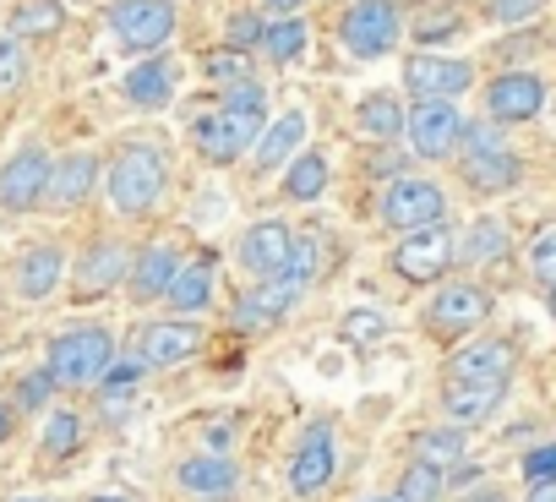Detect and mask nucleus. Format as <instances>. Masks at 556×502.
Listing matches in <instances>:
<instances>
[{"label":"nucleus","mask_w":556,"mask_h":502,"mask_svg":"<svg viewBox=\"0 0 556 502\" xmlns=\"http://www.w3.org/2000/svg\"><path fill=\"white\" fill-rule=\"evenodd\" d=\"M169 186H175V159H169L164 142H153V137H126V142L104 148L99 197L110 202V213H115L121 224L153 218V213L169 202Z\"/></svg>","instance_id":"obj_1"},{"label":"nucleus","mask_w":556,"mask_h":502,"mask_svg":"<svg viewBox=\"0 0 556 502\" xmlns=\"http://www.w3.org/2000/svg\"><path fill=\"white\" fill-rule=\"evenodd\" d=\"M507 126H496V121H464V137H458V180L475 191V197H502V191H513L518 186V175H523V164H518V153L507 148V137H502Z\"/></svg>","instance_id":"obj_2"},{"label":"nucleus","mask_w":556,"mask_h":502,"mask_svg":"<svg viewBox=\"0 0 556 502\" xmlns=\"http://www.w3.org/2000/svg\"><path fill=\"white\" fill-rule=\"evenodd\" d=\"M110 361H115V334H110L104 323H72V328H61V334L50 339V350H45V372L55 377L61 393L93 388V382L110 372Z\"/></svg>","instance_id":"obj_3"},{"label":"nucleus","mask_w":556,"mask_h":502,"mask_svg":"<svg viewBox=\"0 0 556 502\" xmlns=\"http://www.w3.org/2000/svg\"><path fill=\"white\" fill-rule=\"evenodd\" d=\"M131 240L121 229H99L93 240H83L77 263H66V290L77 306H93L104 296H115L126 285V268H131Z\"/></svg>","instance_id":"obj_4"},{"label":"nucleus","mask_w":556,"mask_h":502,"mask_svg":"<svg viewBox=\"0 0 556 502\" xmlns=\"http://www.w3.org/2000/svg\"><path fill=\"white\" fill-rule=\"evenodd\" d=\"M104 28L126 55H159V50L175 45L180 12H175V0H110Z\"/></svg>","instance_id":"obj_5"},{"label":"nucleus","mask_w":556,"mask_h":502,"mask_svg":"<svg viewBox=\"0 0 556 502\" xmlns=\"http://www.w3.org/2000/svg\"><path fill=\"white\" fill-rule=\"evenodd\" d=\"M333 34L355 61H382L404 45V7L399 0H350L333 23Z\"/></svg>","instance_id":"obj_6"},{"label":"nucleus","mask_w":556,"mask_h":502,"mask_svg":"<svg viewBox=\"0 0 556 502\" xmlns=\"http://www.w3.org/2000/svg\"><path fill=\"white\" fill-rule=\"evenodd\" d=\"M458 263V229L442 218V224H426V229H409L399 246L388 268L404 279V285H442Z\"/></svg>","instance_id":"obj_7"},{"label":"nucleus","mask_w":556,"mask_h":502,"mask_svg":"<svg viewBox=\"0 0 556 502\" xmlns=\"http://www.w3.org/2000/svg\"><path fill=\"white\" fill-rule=\"evenodd\" d=\"M262 126H267V115H256V110H207L202 121H191V153L202 159V164H240L251 148H256V137H262Z\"/></svg>","instance_id":"obj_8"},{"label":"nucleus","mask_w":556,"mask_h":502,"mask_svg":"<svg viewBox=\"0 0 556 502\" xmlns=\"http://www.w3.org/2000/svg\"><path fill=\"white\" fill-rule=\"evenodd\" d=\"M377 218L399 235L409 229H426V224H442L447 218V191L431 180V175H393L382 180V197H377Z\"/></svg>","instance_id":"obj_9"},{"label":"nucleus","mask_w":556,"mask_h":502,"mask_svg":"<svg viewBox=\"0 0 556 502\" xmlns=\"http://www.w3.org/2000/svg\"><path fill=\"white\" fill-rule=\"evenodd\" d=\"M202 350H207L202 317H175V312L142 323V328H137V344H131V355H137L148 372H175V366L197 361Z\"/></svg>","instance_id":"obj_10"},{"label":"nucleus","mask_w":556,"mask_h":502,"mask_svg":"<svg viewBox=\"0 0 556 502\" xmlns=\"http://www.w3.org/2000/svg\"><path fill=\"white\" fill-rule=\"evenodd\" d=\"M404 137H409V153L426 159V164L453 159L458 137H464L458 99H415V104H404Z\"/></svg>","instance_id":"obj_11"},{"label":"nucleus","mask_w":556,"mask_h":502,"mask_svg":"<svg viewBox=\"0 0 556 502\" xmlns=\"http://www.w3.org/2000/svg\"><path fill=\"white\" fill-rule=\"evenodd\" d=\"M99 180H104V153L99 148H77V153H61L50 164V180H45V202L50 213H83L93 197H99Z\"/></svg>","instance_id":"obj_12"},{"label":"nucleus","mask_w":556,"mask_h":502,"mask_svg":"<svg viewBox=\"0 0 556 502\" xmlns=\"http://www.w3.org/2000/svg\"><path fill=\"white\" fill-rule=\"evenodd\" d=\"M485 317H491V290L485 285H475V279H442L437 285V296H431V306H426V334H437V339H464V334H475V328H485Z\"/></svg>","instance_id":"obj_13"},{"label":"nucleus","mask_w":556,"mask_h":502,"mask_svg":"<svg viewBox=\"0 0 556 502\" xmlns=\"http://www.w3.org/2000/svg\"><path fill=\"white\" fill-rule=\"evenodd\" d=\"M186 263V246L169 240V235H153L131 251V268H126V301L131 306H164V290L175 279V268Z\"/></svg>","instance_id":"obj_14"},{"label":"nucleus","mask_w":556,"mask_h":502,"mask_svg":"<svg viewBox=\"0 0 556 502\" xmlns=\"http://www.w3.org/2000/svg\"><path fill=\"white\" fill-rule=\"evenodd\" d=\"M7 285H12V296H17L23 306L55 301L61 285H66V246H61V240H34V246H23L17 258H12Z\"/></svg>","instance_id":"obj_15"},{"label":"nucleus","mask_w":556,"mask_h":502,"mask_svg":"<svg viewBox=\"0 0 556 502\" xmlns=\"http://www.w3.org/2000/svg\"><path fill=\"white\" fill-rule=\"evenodd\" d=\"M301 296H306V285L290 279V274L251 279L245 296H240L235 312H229V328H240V334H267V328H278V323H285V317L301 306Z\"/></svg>","instance_id":"obj_16"},{"label":"nucleus","mask_w":556,"mask_h":502,"mask_svg":"<svg viewBox=\"0 0 556 502\" xmlns=\"http://www.w3.org/2000/svg\"><path fill=\"white\" fill-rule=\"evenodd\" d=\"M50 164H55V153H50L45 142H28V148L7 153V164H0V213H12V218L39 213Z\"/></svg>","instance_id":"obj_17"},{"label":"nucleus","mask_w":556,"mask_h":502,"mask_svg":"<svg viewBox=\"0 0 556 502\" xmlns=\"http://www.w3.org/2000/svg\"><path fill=\"white\" fill-rule=\"evenodd\" d=\"M339 475V437H333V421H312L306 431H301V442H295V453H290V469H285V480H290V491L295 497H317V491H328V480Z\"/></svg>","instance_id":"obj_18"},{"label":"nucleus","mask_w":556,"mask_h":502,"mask_svg":"<svg viewBox=\"0 0 556 502\" xmlns=\"http://www.w3.org/2000/svg\"><path fill=\"white\" fill-rule=\"evenodd\" d=\"M290 246H295V224L290 218H256L235 240V263H240L245 279H273V274L290 268Z\"/></svg>","instance_id":"obj_19"},{"label":"nucleus","mask_w":556,"mask_h":502,"mask_svg":"<svg viewBox=\"0 0 556 502\" xmlns=\"http://www.w3.org/2000/svg\"><path fill=\"white\" fill-rule=\"evenodd\" d=\"M175 491H186L191 502H224L240 491V464L229 448H202V453H186L175 469H169Z\"/></svg>","instance_id":"obj_20"},{"label":"nucleus","mask_w":556,"mask_h":502,"mask_svg":"<svg viewBox=\"0 0 556 502\" xmlns=\"http://www.w3.org/2000/svg\"><path fill=\"white\" fill-rule=\"evenodd\" d=\"M475 88V66L458 55H437V50H415L404 61V93L409 99H464Z\"/></svg>","instance_id":"obj_21"},{"label":"nucleus","mask_w":556,"mask_h":502,"mask_svg":"<svg viewBox=\"0 0 556 502\" xmlns=\"http://www.w3.org/2000/svg\"><path fill=\"white\" fill-rule=\"evenodd\" d=\"M480 104H485V121H496V126H523V121H534V115L545 110V83H540L534 72H502V77L485 83Z\"/></svg>","instance_id":"obj_22"},{"label":"nucleus","mask_w":556,"mask_h":502,"mask_svg":"<svg viewBox=\"0 0 556 502\" xmlns=\"http://www.w3.org/2000/svg\"><path fill=\"white\" fill-rule=\"evenodd\" d=\"M306 137H312V115H306L301 104H295V110H285L278 121H267V126H262V137H256V148L245 153V159H251V175H256V180L278 175V170H285V164L306 148Z\"/></svg>","instance_id":"obj_23"},{"label":"nucleus","mask_w":556,"mask_h":502,"mask_svg":"<svg viewBox=\"0 0 556 502\" xmlns=\"http://www.w3.org/2000/svg\"><path fill=\"white\" fill-rule=\"evenodd\" d=\"M513 372H518V344L496 339V334L469 339L464 350L447 355V377H458V382H513Z\"/></svg>","instance_id":"obj_24"},{"label":"nucleus","mask_w":556,"mask_h":502,"mask_svg":"<svg viewBox=\"0 0 556 502\" xmlns=\"http://www.w3.org/2000/svg\"><path fill=\"white\" fill-rule=\"evenodd\" d=\"M213 301H218V258L197 251V258H186L175 268V279L164 290V306L175 317H202V312H213Z\"/></svg>","instance_id":"obj_25"},{"label":"nucleus","mask_w":556,"mask_h":502,"mask_svg":"<svg viewBox=\"0 0 556 502\" xmlns=\"http://www.w3.org/2000/svg\"><path fill=\"white\" fill-rule=\"evenodd\" d=\"M180 93V66L159 50V55H142L137 66H126L121 77V99L131 110H169V99Z\"/></svg>","instance_id":"obj_26"},{"label":"nucleus","mask_w":556,"mask_h":502,"mask_svg":"<svg viewBox=\"0 0 556 502\" xmlns=\"http://www.w3.org/2000/svg\"><path fill=\"white\" fill-rule=\"evenodd\" d=\"M507 388L513 382H458V377H447L442 382V415L453 426H485L507 404Z\"/></svg>","instance_id":"obj_27"},{"label":"nucleus","mask_w":556,"mask_h":502,"mask_svg":"<svg viewBox=\"0 0 556 502\" xmlns=\"http://www.w3.org/2000/svg\"><path fill=\"white\" fill-rule=\"evenodd\" d=\"M306 50H312V23H306V12H278V17L262 23V45H256V55H262L267 66L290 72Z\"/></svg>","instance_id":"obj_28"},{"label":"nucleus","mask_w":556,"mask_h":502,"mask_svg":"<svg viewBox=\"0 0 556 502\" xmlns=\"http://www.w3.org/2000/svg\"><path fill=\"white\" fill-rule=\"evenodd\" d=\"M83 442H88V415L77 404H50L45 421H39V459L66 464V459L83 453Z\"/></svg>","instance_id":"obj_29"},{"label":"nucleus","mask_w":556,"mask_h":502,"mask_svg":"<svg viewBox=\"0 0 556 502\" xmlns=\"http://www.w3.org/2000/svg\"><path fill=\"white\" fill-rule=\"evenodd\" d=\"M278 175H285V180H278V197H285V202H323L328 180H333V164H328L323 148H301Z\"/></svg>","instance_id":"obj_30"},{"label":"nucleus","mask_w":556,"mask_h":502,"mask_svg":"<svg viewBox=\"0 0 556 502\" xmlns=\"http://www.w3.org/2000/svg\"><path fill=\"white\" fill-rule=\"evenodd\" d=\"M7 34L23 39V45H50V39L66 34V7L61 0H12Z\"/></svg>","instance_id":"obj_31"},{"label":"nucleus","mask_w":556,"mask_h":502,"mask_svg":"<svg viewBox=\"0 0 556 502\" xmlns=\"http://www.w3.org/2000/svg\"><path fill=\"white\" fill-rule=\"evenodd\" d=\"M513 251V229L496 218V213H480L464 235H458V263L464 268H491V263H502Z\"/></svg>","instance_id":"obj_32"},{"label":"nucleus","mask_w":556,"mask_h":502,"mask_svg":"<svg viewBox=\"0 0 556 502\" xmlns=\"http://www.w3.org/2000/svg\"><path fill=\"white\" fill-rule=\"evenodd\" d=\"M355 126H361L366 137H377V142L404 137V99H399V93H388V88L366 93V99L355 104Z\"/></svg>","instance_id":"obj_33"},{"label":"nucleus","mask_w":556,"mask_h":502,"mask_svg":"<svg viewBox=\"0 0 556 502\" xmlns=\"http://www.w3.org/2000/svg\"><path fill=\"white\" fill-rule=\"evenodd\" d=\"M415 459H426V464H437V469H453V464H464L469 459V426H426L420 437H415Z\"/></svg>","instance_id":"obj_34"},{"label":"nucleus","mask_w":556,"mask_h":502,"mask_svg":"<svg viewBox=\"0 0 556 502\" xmlns=\"http://www.w3.org/2000/svg\"><path fill=\"white\" fill-rule=\"evenodd\" d=\"M328 258H333V251H328V235L323 229H295V246H290V279H301L306 290L328 274Z\"/></svg>","instance_id":"obj_35"},{"label":"nucleus","mask_w":556,"mask_h":502,"mask_svg":"<svg viewBox=\"0 0 556 502\" xmlns=\"http://www.w3.org/2000/svg\"><path fill=\"white\" fill-rule=\"evenodd\" d=\"M442 491H447V469H437V464H426V459H409L393 497H399V502H442Z\"/></svg>","instance_id":"obj_36"},{"label":"nucleus","mask_w":556,"mask_h":502,"mask_svg":"<svg viewBox=\"0 0 556 502\" xmlns=\"http://www.w3.org/2000/svg\"><path fill=\"white\" fill-rule=\"evenodd\" d=\"M388 312H377V306H355V312H344V323H339V334H344V344L350 350H377L382 339H388Z\"/></svg>","instance_id":"obj_37"},{"label":"nucleus","mask_w":556,"mask_h":502,"mask_svg":"<svg viewBox=\"0 0 556 502\" xmlns=\"http://www.w3.org/2000/svg\"><path fill=\"white\" fill-rule=\"evenodd\" d=\"M202 77H207L213 88L245 83V77H256V55H245V50H229V45H218V50H207V61H202Z\"/></svg>","instance_id":"obj_38"},{"label":"nucleus","mask_w":556,"mask_h":502,"mask_svg":"<svg viewBox=\"0 0 556 502\" xmlns=\"http://www.w3.org/2000/svg\"><path fill=\"white\" fill-rule=\"evenodd\" d=\"M262 23H267V12H262V7H235V12L224 17V45H229V50L256 55V45H262Z\"/></svg>","instance_id":"obj_39"},{"label":"nucleus","mask_w":556,"mask_h":502,"mask_svg":"<svg viewBox=\"0 0 556 502\" xmlns=\"http://www.w3.org/2000/svg\"><path fill=\"white\" fill-rule=\"evenodd\" d=\"M55 393H61L55 377H50L45 366H34V372H23V382H17V393H12V410H17V415H45Z\"/></svg>","instance_id":"obj_40"},{"label":"nucleus","mask_w":556,"mask_h":502,"mask_svg":"<svg viewBox=\"0 0 556 502\" xmlns=\"http://www.w3.org/2000/svg\"><path fill=\"white\" fill-rule=\"evenodd\" d=\"M545 12V0H485V17L496 23V28H523V23H534Z\"/></svg>","instance_id":"obj_41"},{"label":"nucleus","mask_w":556,"mask_h":502,"mask_svg":"<svg viewBox=\"0 0 556 502\" xmlns=\"http://www.w3.org/2000/svg\"><path fill=\"white\" fill-rule=\"evenodd\" d=\"M529 274H534V285H556V229H545L540 240H529Z\"/></svg>","instance_id":"obj_42"},{"label":"nucleus","mask_w":556,"mask_h":502,"mask_svg":"<svg viewBox=\"0 0 556 502\" xmlns=\"http://www.w3.org/2000/svg\"><path fill=\"white\" fill-rule=\"evenodd\" d=\"M17 83H28V45L23 39H0V88H17Z\"/></svg>","instance_id":"obj_43"},{"label":"nucleus","mask_w":556,"mask_h":502,"mask_svg":"<svg viewBox=\"0 0 556 502\" xmlns=\"http://www.w3.org/2000/svg\"><path fill=\"white\" fill-rule=\"evenodd\" d=\"M518 469H523V480H551V475H556V442H534V448L518 459Z\"/></svg>","instance_id":"obj_44"},{"label":"nucleus","mask_w":556,"mask_h":502,"mask_svg":"<svg viewBox=\"0 0 556 502\" xmlns=\"http://www.w3.org/2000/svg\"><path fill=\"white\" fill-rule=\"evenodd\" d=\"M464 28V17L458 12H431V17H420L415 23V34L426 39V45H437V39H447V34H458Z\"/></svg>","instance_id":"obj_45"},{"label":"nucleus","mask_w":556,"mask_h":502,"mask_svg":"<svg viewBox=\"0 0 556 502\" xmlns=\"http://www.w3.org/2000/svg\"><path fill=\"white\" fill-rule=\"evenodd\" d=\"M366 170H371V175H377V180H382V175H388V180H393V175H404V153H399V148H393V142H377V153H371V159H366Z\"/></svg>","instance_id":"obj_46"},{"label":"nucleus","mask_w":556,"mask_h":502,"mask_svg":"<svg viewBox=\"0 0 556 502\" xmlns=\"http://www.w3.org/2000/svg\"><path fill=\"white\" fill-rule=\"evenodd\" d=\"M523 502H556V475H551V480H529Z\"/></svg>","instance_id":"obj_47"},{"label":"nucleus","mask_w":556,"mask_h":502,"mask_svg":"<svg viewBox=\"0 0 556 502\" xmlns=\"http://www.w3.org/2000/svg\"><path fill=\"white\" fill-rule=\"evenodd\" d=\"M12 431H17V410H12L7 399H0V442H7Z\"/></svg>","instance_id":"obj_48"},{"label":"nucleus","mask_w":556,"mask_h":502,"mask_svg":"<svg viewBox=\"0 0 556 502\" xmlns=\"http://www.w3.org/2000/svg\"><path fill=\"white\" fill-rule=\"evenodd\" d=\"M464 502H507V497H502V486H475Z\"/></svg>","instance_id":"obj_49"},{"label":"nucleus","mask_w":556,"mask_h":502,"mask_svg":"<svg viewBox=\"0 0 556 502\" xmlns=\"http://www.w3.org/2000/svg\"><path fill=\"white\" fill-rule=\"evenodd\" d=\"M88 502H137V497H126V491H99V497H88Z\"/></svg>","instance_id":"obj_50"},{"label":"nucleus","mask_w":556,"mask_h":502,"mask_svg":"<svg viewBox=\"0 0 556 502\" xmlns=\"http://www.w3.org/2000/svg\"><path fill=\"white\" fill-rule=\"evenodd\" d=\"M551 323H556V285H551Z\"/></svg>","instance_id":"obj_51"},{"label":"nucleus","mask_w":556,"mask_h":502,"mask_svg":"<svg viewBox=\"0 0 556 502\" xmlns=\"http://www.w3.org/2000/svg\"><path fill=\"white\" fill-rule=\"evenodd\" d=\"M12 502H45V497H12Z\"/></svg>","instance_id":"obj_52"},{"label":"nucleus","mask_w":556,"mask_h":502,"mask_svg":"<svg viewBox=\"0 0 556 502\" xmlns=\"http://www.w3.org/2000/svg\"><path fill=\"white\" fill-rule=\"evenodd\" d=\"M366 502H399V497H366Z\"/></svg>","instance_id":"obj_53"}]
</instances>
